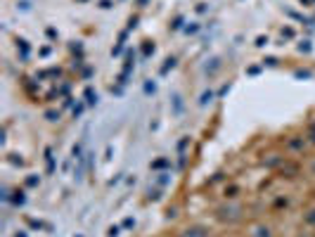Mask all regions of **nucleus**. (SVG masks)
Masks as SVG:
<instances>
[{
	"label": "nucleus",
	"instance_id": "nucleus-1",
	"mask_svg": "<svg viewBox=\"0 0 315 237\" xmlns=\"http://www.w3.org/2000/svg\"><path fill=\"white\" fill-rule=\"evenodd\" d=\"M218 213H221V218H223V221H228V218L235 221V218H239V206H223Z\"/></svg>",
	"mask_w": 315,
	"mask_h": 237
},
{
	"label": "nucleus",
	"instance_id": "nucleus-2",
	"mask_svg": "<svg viewBox=\"0 0 315 237\" xmlns=\"http://www.w3.org/2000/svg\"><path fill=\"white\" fill-rule=\"evenodd\" d=\"M183 237H206V230L199 228V225H194V228H187L185 230Z\"/></svg>",
	"mask_w": 315,
	"mask_h": 237
},
{
	"label": "nucleus",
	"instance_id": "nucleus-3",
	"mask_svg": "<svg viewBox=\"0 0 315 237\" xmlns=\"http://www.w3.org/2000/svg\"><path fill=\"white\" fill-rule=\"evenodd\" d=\"M45 161H47V173H52L55 171V157H52V150H50V147L45 150Z\"/></svg>",
	"mask_w": 315,
	"mask_h": 237
},
{
	"label": "nucleus",
	"instance_id": "nucleus-4",
	"mask_svg": "<svg viewBox=\"0 0 315 237\" xmlns=\"http://www.w3.org/2000/svg\"><path fill=\"white\" fill-rule=\"evenodd\" d=\"M85 102H88V104H95V102H97V93H95V90H90V88L85 90Z\"/></svg>",
	"mask_w": 315,
	"mask_h": 237
},
{
	"label": "nucleus",
	"instance_id": "nucleus-5",
	"mask_svg": "<svg viewBox=\"0 0 315 237\" xmlns=\"http://www.w3.org/2000/svg\"><path fill=\"white\" fill-rule=\"evenodd\" d=\"M24 202H26V195H24V192H15V197H12V204H15V206H22Z\"/></svg>",
	"mask_w": 315,
	"mask_h": 237
},
{
	"label": "nucleus",
	"instance_id": "nucleus-6",
	"mask_svg": "<svg viewBox=\"0 0 315 237\" xmlns=\"http://www.w3.org/2000/svg\"><path fill=\"white\" fill-rule=\"evenodd\" d=\"M19 45L17 47H22V57H29V45H26V40H17Z\"/></svg>",
	"mask_w": 315,
	"mask_h": 237
},
{
	"label": "nucleus",
	"instance_id": "nucleus-7",
	"mask_svg": "<svg viewBox=\"0 0 315 237\" xmlns=\"http://www.w3.org/2000/svg\"><path fill=\"white\" fill-rule=\"evenodd\" d=\"M173 67H176V60H173V57H169V60H166V64H164V74H166V71H169V69H173Z\"/></svg>",
	"mask_w": 315,
	"mask_h": 237
},
{
	"label": "nucleus",
	"instance_id": "nucleus-8",
	"mask_svg": "<svg viewBox=\"0 0 315 237\" xmlns=\"http://www.w3.org/2000/svg\"><path fill=\"white\" fill-rule=\"evenodd\" d=\"M211 100H214V93H211V90H208V93H204V95H201L199 104H206V102H211Z\"/></svg>",
	"mask_w": 315,
	"mask_h": 237
},
{
	"label": "nucleus",
	"instance_id": "nucleus-9",
	"mask_svg": "<svg viewBox=\"0 0 315 237\" xmlns=\"http://www.w3.org/2000/svg\"><path fill=\"white\" fill-rule=\"evenodd\" d=\"M159 197H162V195H159V190H149V195H147V199H149V202H156Z\"/></svg>",
	"mask_w": 315,
	"mask_h": 237
},
{
	"label": "nucleus",
	"instance_id": "nucleus-10",
	"mask_svg": "<svg viewBox=\"0 0 315 237\" xmlns=\"http://www.w3.org/2000/svg\"><path fill=\"white\" fill-rule=\"evenodd\" d=\"M306 223H310V225H315V209H310V211L306 213Z\"/></svg>",
	"mask_w": 315,
	"mask_h": 237
},
{
	"label": "nucleus",
	"instance_id": "nucleus-11",
	"mask_svg": "<svg viewBox=\"0 0 315 237\" xmlns=\"http://www.w3.org/2000/svg\"><path fill=\"white\" fill-rule=\"evenodd\" d=\"M299 50L301 52H310V40H303V43L299 45Z\"/></svg>",
	"mask_w": 315,
	"mask_h": 237
},
{
	"label": "nucleus",
	"instance_id": "nucleus-12",
	"mask_svg": "<svg viewBox=\"0 0 315 237\" xmlns=\"http://www.w3.org/2000/svg\"><path fill=\"white\" fill-rule=\"evenodd\" d=\"M107 235L109 237H119V225H112V228L107 230Z\"/></svg>",
	"mask_w": 315,
	"mask_h": 237
},
{
	"label": "nucleus",
	"instance_id": "nucleus-13",
	"mask_svg": "<svg viewBox=\"0 0 315 237\" xmlns=\"http://www.w3.org/2000/svg\"><path fill=\"white\" fill-rule=\"evenodd\" d=\"M45 116H47V121H57V118H60V111H47Z\"/></svg>",
	"mask_w": 315,
	"mask_h": 237
},
{
	"label": "nucleus",
	"instance_id": "nucleus-14",
	"mask_svg": "<svg viewBox=\"0 0 315 237\" xmlns=\"http://www.w3.org/2000/svg\"><path fill=\"white\" fill-rule=\"evenodd\" d=\"M162 166H169V159H159V161L154 164V168H162Z\"/></svg>",
	"mask_w": 315,
	"mask_h": 237
},
{
	"label": "nucleus",
	"instance_id": "nucleus-15",
	"mask_svg": "<svg viewBox=\"0 0 315 237\" xmlns=\"http://www.w3.org/2000/svg\"><path fill=\"white\" fill-rule=\"evenodd\" d=\"M266 43H268V38H263V36H258V38H256V45H258V47H263Z\"/></svg>",
	"mask_w": 315,
	"mask_h": 237
},
{
	"label": "nucleus",
	"instance_id": "nucleus-16",
	"mask_svg": "<svg viewBox=\"0 0 315 237\" xmlns=\"http://www.w3.org/2000/svg\"><path fill=\"white\" fill-rule=\"evenodd\" d=\"M123 225H126V228H133V225H135V221H133V218H126V221H123Z\"/></svg>",
	"mask_w": 315,
	"mask_h": 237
},
{
	"label": "nucleus",
	"instance_id": "nucleus-17",
	"mask_svg": "<svg viewBox=\"0 0 315 237\" xmlns=\"http://www.w3.org/2000/svg\"><path fill=\"white\" fill-rule=\"evenodd\" d=\"M266 64H268V67H275L277 60H275V57H268V60H266Z\"/></svg>",
	"mask_w": 315,
	"mask_h": 237
},
{
	"label": "nucleus",
	"instance_id": "nucleus-18",
	"mask_svg": "<svg viewBox=\"0 0 315 237\" xmlns=\"http://www.w3.org/2000/svg\"><path fill=\"white\" fill-rule=\"evenodd\" d=\"M154 88H156L154 83H145V90H147V93H154Z\"/></svg>",
	"mask_w": 315,
	"mask_h": 237
},
{
	"label": "nucleus",
	"instance_id": "nucleus-19",
	"mask_svg": "<svg viewBox=\"0 0 315 237\" xmlns=\"http://www.w3.org/2000/svg\"><path fill=\"white\" fill-rule=\"evenodd\" d=\"M26 183H29V185H38V178H36V175H31Z\"/></svg>",
	"mask_w": 315,
	"mask_h": 237
},
{
	"label": "nucleus",
	"instance_id": "nucleus-20",
	"mask_svg": "<svg viewBox=\"0 0 315 237\" xmlns=\"http://www.w3.org/2000/svg\"><path fill=\"white\" fill-rule=\"evenodd\" d=\"M282 36H287V38H292V36H294V31H292V29H285V31H282Z\"/></svg>",
	"mask_w": 315,
	"mask_h": 237
},
{
	"label": "nucleus",
	"instance_id": "nucleus-21",
	"mask_svg": "<svg viewBox=\"0 0 315 237\" xmlns=\"http://www.w3.org/2000/svg\"><path fill=\"white\" fill-rule=\"evenodd\" d=\"M169 183V178H166V173H162V178H159V185H166Z\"/></svg>",
	"mask_w": 315,
	"mask_h": 237
},
{
	"label": "nucleus",
	"instance_id": "nucleus-22",
	"mask_svg": "<svg viewBox=\"0 0 315 237\" xmlns=\"http://www.w3.org/2000/svg\"><path fill=\"white\" fill-rule=\"evenodd\" d=\"M15 237H26V235H24V232H17V235Z\"/></svg>",
	"mask_w": 315,
	"mask_h": 237
}]
</instances>
